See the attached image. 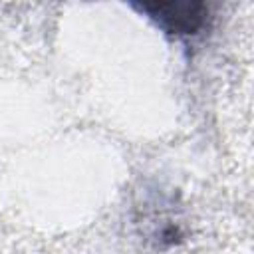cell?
<instances>
[{
    "mask_svg": "<svg viewBox=\"0 0 254 254\" xmlns=\"http://www.w3.org/2000/svg\"><path fill=\"white\" fill-rule=\"evenodd\" d=\"M171 34H194L204 26L208 8L202 2H145L139 6Z\"/></svg>",
    "mask_w": 254,
    "mask_h": 254,
    "instance_id": "cell-1",
    "label": "cell"
}]
</instances>
